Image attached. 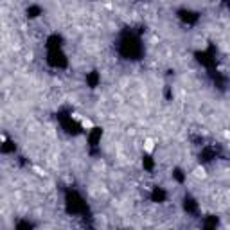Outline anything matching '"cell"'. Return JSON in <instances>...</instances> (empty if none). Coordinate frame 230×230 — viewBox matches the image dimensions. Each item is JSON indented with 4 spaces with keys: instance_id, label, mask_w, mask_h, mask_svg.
Returning <instances> with one entry per match:
<instances>
[{
    "instance_id": "obj_1",
    "label": "cell",
    "mask_w": 230,
    "mask_h": 230,
    "mask_svg": "<svg viewBox=\"0 0 230 230\" xmlns=\"http://www.w3.org/2000/svg\"><path fill=\"white\" fill-rule=\"evenodd\" d=\"M142 148H144V151L153 153V151H155V142H153L151 138H146V140H144V144H142Z\"/></svg>"
},
{
    "instance_id": "obj_3",
    "label": "cell",
    "mask_w": 230,
    "mask_h": 230,
    "mask_svg": "<svg viewBox=\"0 0 230 230\" xmlns=\"http://www.w3.org/2000/svg\"><path fill=\"white\" fill-rule=\"evenodd\" d=\"M81 126H83L85 129H93V122L85 117V119H81Z\"/></svg>"
},
{
    "instance_id": "obj_2",
    "label": "cell",
    "mask_w": 230,
    "mask_h": 230,
    "mask_svg": "<svg viewBox=\"0 0 230 230\" xmlns=\"http://www.w3.org/2000/svg\"><path fill=\"white\" fill-rule=\"evenodd\" d=\"M194 176L203 180V178H207V171H205L203 167H196V169H194Z\"/></svg>"
}]
</instances>
